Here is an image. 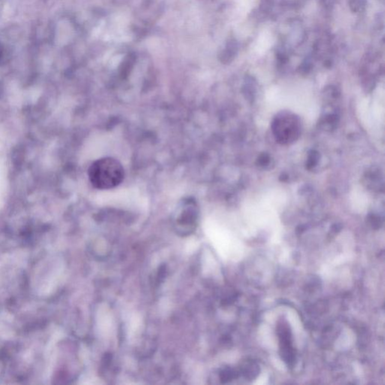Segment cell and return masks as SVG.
Here are the masks:
<instances>
[{
	"instance_id": "cell-1",
	"label": "cell",
	"mask_w": 385,
	"mask_h": 385,
	"mask_svg": "<svg viewBox=\"0 0 385 385\" xmlns=\"http://www.w3.org/2000/svg\"><path fill=\"white\" fill-rule=\"evenodd\" d=\"M90 181L99 190H110L121 184L124 168L118 161L104 158L93 163L88 170Z\"/></svg>"
},
{
	"instance_id": "cell-2",
	"label": "cell",
	"mask_w": 385,
	"mask_h": 385,
	"mask_svg": "<svg viewBox=\"0 0 385 385\" xmlns=\"http://www.w3.org/2000/svg\"><path fill=\"white\" fill-rule=\"evenodd\" d=\"M242 373L244 377L248 380H253L258 376L260 373V367L258 363L254 361L248 360L244 363L242 368Z\"/></svg>"
},
{
	"instance_id": "cell-3",
	"label": "cell",
	"mask_w": 385,
	"mask_h": 385,
	"mask_svg": "<svg viewBox=\"0 0 385 385\" xmlns=\"http://www.w3.org/2000/svg\"><path fill=\"white\" fill-rule=\"evenodd\" d=\"M318 154L315 152H312V153L309 156V160H308V168H312V167L315 166L317 163H318Z\"/></svg>"
},
{
	"instance_id": "cell-4",
	"label": "cell",
	"mask_w": 385,
	"mask_h": 385,
	"mask_svg": "<svg viewBox=\"0 0 385 385\" xmlns=\"http://www.w3.org/2000/svg\"><path fill=\"white\" fill-rule=\"evenodd\" d=\"M369 221H370L371 226L375 228V229H379L381 225H382V220H381L380 218L374 216V215L370 216V219H369Z\"/></svg>"
},
{
	"instance_id": "cell-5",
	"label": "cell",
	"mask_w": 385,
	"mask_h": 385,
	"mask_svg": "<svg viewBox=\"0 0 385 385\" xmlns=\"http://www.w3.org/2000/svg\"><path fill=\"white\" fill-rule=\"evenodd\" d=\"M236 373L232 371V370H226L223 373H222L221 379L222 380L225 381V382H228V381H230L231 379H233L234 377H236Z\"/></svg>"
},
{
	"instance_id": "cell-6",
	"label": "cell",
	"mask_w": 385,
	"mask_h": 385,
	"mask_svg": "<svg viewBox=\"0 0 385 385\" xmlns=\"http://www.w3.org/2000/svg\"><path fill=\"white\" fill-rule=\"evenodd\" d=\"M258 161H259V163L261 165H267V164H269V162H270V158H269L268 155H262V156H261V158H259Z\"/></svg>"
}]
</instances>
